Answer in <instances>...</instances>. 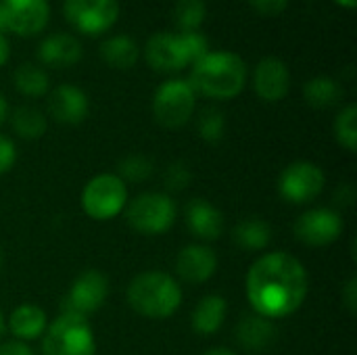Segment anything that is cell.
I'll use <instances>...</instances> for the list:
<instances>
[{
    "instance_id": "30",
    "label": "cell",
    "mask_w": 357,
    "mask_h": 355,
    "mask_svg": "<svg viewBox=\"0 0 357 355\" xmlns=\"http://www.w3.org/2000/svg\"><path fill=\"white\" fill-rule=\"evenodd\" d=\"M153 174V163L144 155H128L126 159L119 161V172L117 176L123 182H144Z\"/></svg>"
},
{
    "instance_id": "11",
    "label": "cell",
    "mask_w": 357,
    "mask_h": 355,
    "mask_svg": "<svg viewBox=\"0 0 357 355\" xmlns=\"http://www.w3.org/2000/svg\"><path fill=\"white\" fill-rule=\"evenodd\" d=\"M343 230V218L331 207H312L295 222V236L307 247H328L339 241Z\"/></svg>"
},
{
    "instance_id": "41",
    "label": "cell",
    "mask_w": 357,
    "mask_h": 355,
    "mask_svg": "<svg viewBox=\"0 0 357 355\" xmlns=\"http://www.w3.org/2000/svg\"><path fill=\"white\" fill-rule=\"evenodd\" d=\"M6 29V21H4V13H2V4H0V33H4Z\"/></svg>"
},
{
    "instance_id": "38",
    "label": "cell",
    "mask_w": 357,
    "mask_h": 355,
    "mask_svg": "<svg viewBox=\"0 0 357 355\" xmlns=\"http://www.w3.org/2000/svg\"><path fill=\"white\" fill-rule=\"evenodd\" d=\"M203 355H238V354H236V352H232V349H228V347H213V349L205 352Z\"/></svg>"
},
{
    "instance_id": "21",
    "label": "cell",
    "mask_w": 357,
    "mask_h": 355,
    "mask_svg": "<svg viewBox=\"0 0 357 355\" xmlns=\"http://www.w3.org/2000/svg\"><path fill=\"white\" fill-rule=\"evenodd\" d=\"M228 316V301L222 295H207L203 297L192 310V331L201 337H211L220 333Z\"/></svg>"
},
{
    "instance_id": "27",
    "label": "cell",
    "mask_w": 357,
    "mask_h": 355,
    "mask_svg": "<svg viewBox=\"0 0 357 355\" xmlns=\"http://www.w3.org/2000/svg\"><path fill=\"white\" fill-rule=\"evenodd\" d=\"M205 17H207V6L203 0H176L174 10H172V19L176 27L180 29V33L199 31Z\"/></svg>"
},
{
    "instance_id": "13",
    "label": "cell",
    "mask_w": 357,
    "mask_h": 355,
    "mask_svg": "<svg viewBox=\"0 0 357 355\" xmlns=\"http://www.w3.org/2000/svg\"><path fill=\"white\" fill-rule=\"evenodd\" d=\"M253 90L266 103L282 100L291 90V71L278 56H264L253 69Z\"/></svg>"
},
{
    "instance_id": "19",
    "label": "cell",
    "mask_w": 357,
    "mask_h": 355,
    "mask_svg": "<svg viewBox=\"0 0 357 355\" xmlns=\"http://www.w3.org/2000/svg\"><path fill=\"white\" fill-rule=\"evenodd\" d=\"M6 324H8V331L15 337V341L29 343V341L42 339L44 331L48 326V318L42 308H38L33 303H21L10 312Z\"/></svg>"
},
{
    "instance_id": "14",
    "label": "cell",
    "mask_w": 357,
    "mask_h": 355,
    "mask_svg": "<svg viewBox=\"0 0 357 355\" xmlns=\"http://www.w3.org/2000/svg\"><path fill=\"white\" fill-rule=\"evenodd\" d=\"M218 272V255L205 243H192L180 249L176 257V274L188 285H203Z\"/></svg>"
},
{
    "instance_id": "15",
    "label": "cell",
    "mask_w": 357,
    "mask_h": 355,
    "mask_svg": "<svg viewBox=\"0 0 357 355\" xmlns=\"http://www.w3.org/2000/svg\"><path fill=\"white\" fill-rule=\"evenodd\" d=\"M144 59L155 71H161V73H174V71H182L184 67H188V61L180 42V33H172V31L153 33L144 44Z\"/></svg>"
},
{
    "instance_id": "4",
    "label": "cell",
    "mask_w": 357,
    "mask_h": 355,
    "mask_svg": "<svg viewBox=\"0 0 357 355\" xmlns=\"http://www.w3.org/2000/svg\"><path fill=\"white\" fill-rule=\"evenodd\" d=\"M42 355H96V337L88 318L61 312L42 335Z\"/></svg>"
},
{
    "instance_id": "17",
    "label": "cell",
    "mask_w": 357,
    "mask_h": 355,
    "mask_svg": "<svg viewBox=\"0 0 357 355\" xmlns=\"http://www.w3.org/2000/svg\"><path fill=\"white\" fill-rule=\"evenodd\" d=\"M184 224L188 232L207 243H213L224 232V216L222 211L207 199H192L184 207Z\"/></svg>"
},
{
    "instance_id": "31",
    "label": "cell",
    "mask_w": 357,
    "mask_h": 355,
    "mask_svg": "<svg viewBox=\"0 0 357 355\" xmlns=\"http://www.w3.org/2000/svg\"><path fill=\"white\" fill-rule=\"evenodd\" d=\"M180 42H182V48H184L188 65L197 63L201 56H205L209 52V40L201 31H182L180 33Z\"/></svg>"
},
{
    "instance_id": "9",
    "label": "cell",
    "mask_w": 357,
    "mask_h": 355,
    "mask_svg": "<svg viewBox=\"0 0 357 355\" xmlns=\"http://www.w3.org/2000/svg\"><path fill=\"white\" fill-rule=\"evenodd\" d=\"M109 297V280L100 270H84L73 278L69 285L67 295L63 297L61 312L77 314L88 318L90 314L98 312Z\"/></svg>"
},
{
    "instance_id": "8",
    "label": "cell",
    "mask_w": 357,
    "mask_h": 355,
    "mask_svg": "<svg viewBox=\"0 0 357 355\" xmlns=\"http://www.w3.org/2000/svg\"><path fill=\"white\" fill-rule=\"evenodd\" d=\"M326 186V176L312 161H293L278 176V195L291 205H307L316 201Z\"/></svg>"
},
{
    "instance_id": "7",
    "label": "cell",
    "mask_w": 357,
    "mask_h": 355,
    "mask_svg": "<svg viewBox=\"0 0 357 355\" xmlns=\"http://www.w3.org/2000/svg\"><path fill=\"white\" fill-rule=\"evenodd\" d=\"M197 105V94L190 88L188 80L172 77L159 84L153 94V115L155 121L163 128L176 130L190 121Z\"/></svg>"
},
{
    "instance_id": "34",
    "label": "cell",
    "mask_w": 357,
    "mask_h": 355,
    "mask_svg": "<svg viewBox=\"0 0 357 355\" xmlns=\"http://www.w3.org/2000/svg\"><path fill=\"white\" fill-rule=\"evenodd\" d=\"M249 4H251L259 15L276 17V15H280V13L289 6V0H249Z\"/></svg>"
},
{
    "instance_id": "43",
    "label": "cell",
    "mask_w": 357,
    "mask_h": 355,
    "mask_svg": "<svg viewBox=\"0 0 357 355\" xmlns=\"http://www.w3.org/2000/svg\"><path fill=\"white\" fill-rule=\"evenodd\" d=\"M0 268H2V249H0Z\"/></svg>"
},
{
    "instance_id": "42",
    "label": "cell",
    "mask_w": 357,
    "mask_h": 355,
    "mask_svg": "<svg viewBox=\"0 0 357 355\" xmlns=\"http://www.w3.org/2000/svg\"><path fill=\"white\" fill-rule=\"evenodd\" d=\"M4 328H6V320H4V314H2V310H0V337H2V333H4Z\"/></svg>"
},
{
    "instance_id": "28",
    "label": "cell",
    "mask_w": 357,
    "mask_h": 355,
    "mask_svg": "<svg viewBox=\"0 0 357 355\" xmlns=\"http://www.w3.org/2000/svg\"><path fill=\"white\" fill-rule=\"evenodd\" d=\"M335 138L337 142L347 151L356 153L357 151V107L347 105L339 111L335 119Z\"/></svg>"
},
{
    "instance_id": "24",
    "label": "cell",
    "mask_w": 357,
    "mask_h": 355,
    "mask_svg": "<svg viewBox=\"0 0 357 355\" xmlns=\"http://www.w3.org/2000/svg\"><path fill=\"white\" fill-rule=\"evenodd\" d=\"M303 96H305V100L312 107H316V109H328V107L337 105L343 98V88L331 75H316L310 82H305Z\"/></svg>"
},
{
    "instance_id": "33",
    "label": "cell",
    "mask_w": 357,
    "mask_h": 355,
    "mask_svg": "<svg viewBox=\"0 0 357 355\" xmlns=\"http://www.w3.org/2000/svg\"><path fill=\"white\" fill-rule=\"evenodd\" d=\"M15 161H17V146H15V142L8 136L0 134V176L8 174L13 169Z\"/></svg>"
},
{
    "instance_id": "18",
    "label": "cell",
    "mask_w": 357,
    "mask_h": 355,
    "mask_svg": "<svg viewBox=\"0 0 357 355\" xmlns=\"http://www.w3.org/2000/svg\"><path fill=\"white\" fill-rule=\"evenodd\" d=\"M82 42L71 33L46 36L36 50L38 61L48 67H71L82 59Z\"/></svg>"
},
{
    "instance_id": "3",
    "label": "cell",
    "mask_w": 357,
    "mask_h": 355,
    "mask_svg": "<svg viewBox=\"0 0 357 355\" xmlns=\"http://www.w3.org/2000/svg\"><path fill=\"white\" fill-rule=\"evenodd\" d=\"M126 299L138 316L149 320H167L180 310L184 293L172 274L146 270L130 280Z\"/></svg>"
},
{
    "instance_id": "36",
    "label": "cell",
    "mask_w": 357,
    "mask_h": 355,
    "mask_svg": "<svg viewBox=\"0 0 357 355\" xmlns=\"http://www.w3.org/2000/svg\"><path fill=\"white\" fill-rule=\"evenodd\" d=\"M0 355H33L31 347L23 341H6L0 345Z\"/></svg>"
},
{
    "instance_id": "1",
    "label": "cell",
    "mask_w": 357,
    "mask_h": 355,
    "mask_svg": "<svg viewBox=\"0 0 357 355\" xmlns=\"http://www.w3.org/2000/svg\"><path fill=\"white\" fill-rule=\"evenodd\" d=\"M249 305L268 320L293 316L307 299L310 276L305 266L287 251L259 255L245 278Z\"/></svg>"
},
{
    "instance_id": "2",
    "label": "cell",
    "mask_w": 357,
    "mask_h": 355,
    "mask_svg": "<svg viewBox=\"0 0 357 355\" xmlns=\"http://www.w3.org/2000/svg\"><path fill=\"white\" fill-rule=\"evenodd\" d=\"M188 84L197 96L230 100L238 96L247 84V63L232 50H209L190 65Z\"/></svg>"
},
{
    "instance_id": "39",
    "label": "cell",
    "mask_w": 357,
    "mask_h": 355,
    "mask_svg": "<svg viewBox=\"0 0 357 355\" xmlns=\"http://www.w3.org/2000/svg\"><path fill=\"white\" fill-rule=\"evenodd\" d=\"M6 115H8V103H6V98L0 94V126L4 123Z\"/></svg>"
},
{
    "instance_id": "40",
    "label": "cell",
    "mask_w": 357,
    "mask_h": 355,
    "mask_svg": "<svg viewBox=\"0 0 357 355\" xmlns=\"http://www.w3.org/2000/svg\"><path fill=\"white\" fill-rule=\"evenodd\" d=\"M335 2H339L341 6H347V8H354V6H356L357 0H335Z\"/></svg>"
},
{
    "instance_id": "25",
    "label": "cell",
    "mask_w": 357,
    "mask_h": 355,
    "mask_svg": "<svg viewBox=\"0 0 357 355\" xmlns=\"http://www.w3.org/2000/svg\"><path fill=\"white\" fill-rule=\"evenodd\" d=\"M13 82H15L17 92H21L23 96H29V98H40V96L48 94V90H50L48 73L40 65H36V63L19 65L15 69Z\"/></svg>"
},
{
    "instance_id": "10",
    "label": "cell",
    "mask_w": 357,
    "mask_h": 355,
    "mask_svg": "<svg viewBox=\"0 0 357 355\" xmlns=\"http://www.w3.org/2000/svg\"><path fill=\"white\" fill-rule=\"evenodd\" d=\"M65 19L82 33H102L119 17L117 0H65L63 2Z\"/></svg>"
},
{
    "instance_id": "29",
    "label": "cell",
    "mask_w": 357,
    "mask_h": 355,
    "mask_svg": "<svg viewBox=\"0 0 357 355\" xmlns=\"http://www.w3.org/2000/svg\"><path fill=\"white\" fill-rule=\"evenodd\" d=\"M197 132L199 136L213 144V142H220L224 138V132H226V115L218 109V107H205L201 113H199V119H197Z\"/></svg>"
},
{
    "instance_id": "35",
    "label": "cell",
    "mask_w": 357,
    "mask_h": 355,
    "mask_svg": "<svg viewBox=\"0 0 357 355\" xmlns=\"http://www.w3.org/2000/svg\"><path fill=\"white\" fill-rule=\"evenodd\" d=\"M341 299H343V305L349 310V314H356L357 312V278L356 276H351V278L345 282V287H343V291H341Z\"/></svg>"
},
{
    "instance_id": "32",
    "label": "cell",
    "mask_w": 357,
    "mask_h": 355,
    "mask_svg": "<svg viewBox=\"0 0 357 355\" xmlns=\"http://www.w3.org/2000/svg\"><path fill=\"white\" fill-rule=\"evenodd\" d=\"M192 180V172L190 167L184 163V161H174L167 169H165V176H163V182L167 186V190H184Z\"/></svg>"
},
{
    "instance_id": "20",
    "label": "cell",
    "mask_w": 357,
    "mask_h": 355,
    "mask_svg": "<svg viewBox=\"0 0 357 355\" xmlns=\"http://www.w3.org/2000/svg\"><path fill=\"white\" fill-rule=\"evenodd\" d=\"M236 341L247 352H264L276 341V326L272 320L251 312L236 324Z\"/></svg>"
},
{
    "instance_id": "5",
    "label": "cell",
    "mask_w": 357,
    "mask_h": 355,
    "mask_svg": "<svg viewBox=\"0 0 357 355\" xmlns=\"http://www.w3.org/2000/svg\"><path fill=\"white\" fill-rule=\"evenodd\" d=\"M123 211L130 228L144 236L165 234L178 218V207L167 192H142L128 201Z\"/></svg>"
},
{
    "instance_id": "16",
    "label": "cell",
    "mask_w": 357,
    "mask_h": 355,
    "mask_svg": "<svg viewBox=\"0 0 357 355\" xmlns=\"http://www.w3.org/2000/svg\"><path fill=\"white\" fill-rule=\"evenodd\" d=\"M90 111L88 94L73 84H61L48 94V113L65 126H77Z\"/></svg>"
},
{
    "instance_id": "37",
    "label": "cell",
    "mask_w": 357,
    "mask_h": 355,
    "mask_svg": "<svg viewBox=\"0 0 357 355\" xmlns=\"http://www.w3.org/2000/svg\"><path fill=\"white\" fill-rule=\"evenodd\" d=\"M8 54H10V44H8L6 36L0 33V67L8 61Z\"/></svg>"
},
{
    "instance_id": "12",
    "label": "cell",
    "mask_w": 357,
    "mask_h": 355,
    "mask_svg": "<svg viewBox=\"0 0 357 355\" xmlns=\"http://www.w3.org/2000/svg\"><path fill=\"white\" fill-rule=\"evenodd\" d=\"M6 29L19 36H33L42 31L50 17L48 0H0Z\"/></svg>"
},
{
    "instance_id": "23",
    "label": "cell",
    "mask_w": 357,
    "mask_h": 355,
    "mask_svg": "<svg viewBox=\"0 0 357 355\" xmlns=\"http://www.w3.org/2000/svg\"><path fill=\"white\" fill-rule=\"evenodd\" d=\"M232 241L245 251H264L272 241V228L264 218H247L234 226Z\"/></svg>"
},
{
    "instance_id": "6",
    "label": "cell",
    "mask_w": 357,
    "mask_h": 355,
    "mask_svg": "<svg viewBox=\"0 0 357 355\" xmlns=\"http://www.w3.org/2000/svg\"><path fill=\"white\" fill-rule=\"evenodd\" d=\"M79 203L90 220H113L123 213L128 205V186L117 174H98L86 182Z\"/></svg>"
},
{
    "instance_id": "22",
    "label": "cell",
    "mask_w": 357,
    "mask_h": 355,
    "mask_svg": "<svg viewBox=\"0 0 357 355\" xmlns=\"http://www.w3.org/2000/svg\"><path fill=\"white\" fill-rule=\"evenodd\" d=\"M100 59L115 69H130L136 65L138 56H140V48L138 42L128 36V33H117L107 38L105 42H100Z\"/></svg>"
},
{
    "instance_id": "26",
    "label": "cell",
    "mask_w": 357,
    "mask_h": 355,
    "mask_svg": "<svg viewBox=\"0 0 357 355\" xmlns=\"http://www.w3.org/2000/svg\"><path fill=\"white\" fill-rule=\"evenodd\" d=\"M10 123H13L15 134L21 136L23 140H38L46 134V128H48L46 115L31 105L17 107L10 115Z\"/></svg>"
}]
</instances>
